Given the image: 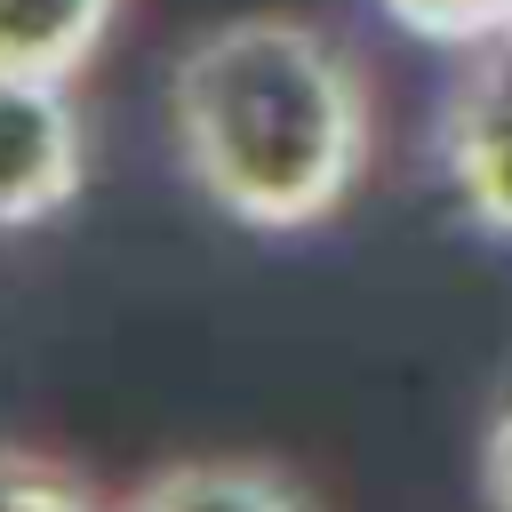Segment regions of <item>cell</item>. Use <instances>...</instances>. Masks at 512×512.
<instances>
[{
    "instance_id": "obj_1",
    "label": "cell",
    "mask_w": 512,
    "mask_h": 512,
    "mask_svg": "<svg viewBox=\"0 0 512 512\" xmlns=\"http://www.w3.org/2000/svg\"><path fill=\"white\" fill-rule=\"evenodd\" d=\"M184 176L248 232L328 224L376 152L368 72L304 16H232L168 72Z\"/></svg>"
},
{
    "instance_id": "obj_2",
    "label": "cell",
    "mask_w": 512,
    "mask_h": 512,
    "mask_svg": "<svg viewBox=\"0 0 512 512\" xmlns=\"http://www.w3.org/2000/svg\"><path fill=\"white\" fill-rule=\"evenodd\" d=\"M88 176V128L72 80L0 64V232L56 216Z\"/></svg>"
},
{
    "instance_id": "obj_3",
    "label": "cell",
    "mask_w": 512,
    "mask_h": 512,
    "mask_svg": "<svg viewBox=\"0 0 512 512\" xmlns=\"http://www.w3.org/2000/svg\"><path fill=\"white\" fill-rule=\"evenodd\" d=\"M440 160L480 232L512 240V40L480 48L440 104Z\"/></svg>"
},
{
    "instance_id": "obj_4",
    "label": "cell",
    "mask_w": 512,
    "mask_h": 512,
    "mask_svg": "<svg viewBox=\"0 0 512 512\" xmlns=\"http://www.w3.org/2000/svg\"><path fill=\"white\" fill-rule=\"evenodd\" d=\"M120 512H312V496L256 456H184L160 464Z\"/></svg>"
},
{
    "instance_id": "obj_5",
    "label": "cell",
    "mask_w": 512,
    "mask_h": 512,
    "mask_svg": "<svg viewBox=\"0 0 512 512\" xmlns=\"http://www.w3.org/2000/svg\"><path fill=\"white\" fill-rule=\"evenodd\" d=\"M120 0H0V64L80 80L112 40Z\"/></svg>"
},
{
    "instance_id": "obj_6",
    "label": "cell",
    "mask_w": 512,
    "mask_h": 512,
    "mask_svg": "<svg viewBox=\"0 0 512 512\" xmlns=\"http://www.w3.org/2000/svg\"><path fill=\"white\" fill-rule=\"evenodd\" d=\"M0 512H120V504H104L96 480L72 472L64 456L0 448Z\"/></svg>"
},
{
    "instance_id": "obj_7",
    "label": "cell",
    "mask_w": 512,
    "mask_h": 512,
    "mask_svg": "<svg viewBox=\"0 0 512 512\" xmlns=\"http://www.w3.org/2000/svg\"><path fill=\"white\" fill-rule=\"evenodd\" d=\"M384 16L440 48H496L512 40V0H384Z\"/></svg>"
},
{
    "instance_id": "obj_8",
    "label": "cell",
    "mask_w": 512,
    "mask_h": 512,
    "mask_svg": "<svg viewBox=\"0 0 512 512\" xmlns=\"http://www.w3.org/2000/svg\"><path fill=\"white\" fill-rule=\"evenodd\" d=\"M480 496H488V512H512V400L480 432Z\"/></svg>"
}]
</instances>
